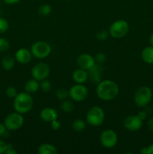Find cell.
Returning a JSON list of instances; mask_svg holds the SVG:
<instances>
[{"mask_svg":"<svg viewBox=\"0 0 153 154\" xmlns=\"http://www.w3.org/2000/svg\"><path fill=\"white\" fill-rule=\"evenodd\" d=\"M119 89L116 82L111 80H104L98 84L96 93L99 99L104 101H110L118 94Z\"/></svg>","mask_w":153,"mask_h":154,"instance_id":"cell-1","label":"cell"},{"mask_svg":"<svg viewBox=\"0 0 153 154\" xmlns=\"http://www.w3.org/2000/svg\"><path fill=\"white\" fill-rule=\"evenodd\" d=\"M14 108L15 111L21 114L29 112L34 105V100L28 93H20L16 95L14 100Z\"/></svg>","mask_w":153,"mask_h":154,"instance_id":"cell-2","label":"cell"},{"mask_svg":"<svg viewBox=\"0 0 153 154\" xmlns=\"http://www.w3.org/2000/svg\"><path fill=\"white\" fill-rule=\"evenodd\" d=\"M152 99V91L147 86H142L138 88L134 96L135 105L139 108H143L148 105Z\"/></svg>","mask_w":153,"mask_h":154,"instance_id":"cell-3","label":"cell"},{"mask_svg":"<svg viewBox=\"0 0 153 154\" xmlns=\"http://www.w3.org/2000/svg\"><path fill=\"white\" fill-rule=\"evenodd\" d=\"M105 114L104 110L99 106H93L87 112L86 123L92 126H100L104 121Z\"/></svg>","mask_w":153,"mask_h":154,"instance_id":"cell-4","label":"cell"},{"mask_svg":"<svg viewBox=\"0 0 153 154\" xmlns=\"http://www.w3.org/2000/svg\"><path fill=\"white\" fill-rule=\"evenodd\" d=\"M52 48L50 45L46 42L39 41L32 45L31 52L33 57L37 59H44L47 57L51 53Z\"/></svg>","mask_w":153,"mask_h":154,"instance_id":"cell-5","label":"cell"},{"mask_svg":"<svg viewBox=\"0 0 153 154\" xmlns=\"http://www.w3.org/2000/svg\"><path fill=\"white\" fill-rule=\"evenodd\" d=\"M129 30L128 23L124 20H118L115 21L110 26L109 34L115 38H120L127 35Z\"/></svg>","mask_w":153,"mask_h":154,"instance_id":"cell-6","label":"cell"},{"mask_svg":"<svg viewBox=\"0 0 153 154\" xmlns=\"http://www.w3.org/2000/svg\"><path fill=\"white\" fill-rule=\"evenodd\" d=\"M24 123L23 117L18 112L10 113L4 119V124L8 130L16 131L20 129Z\"/></svg>","mask_w":153,"mask_h":154,"instance_id":"cell-7","label":"cell"},{"mask_svg":"<svg viewBox=\"0 0 153 154\" xmlns=\"http://www.w3.org/2000/svg\"><path fill=\"white\" fill-rule=\"evenodd\" d=\"M88 95V89L81 84H76L70 87L69 90V96L73 101L76 102H82L87 98Z\"/></svg>","mask_w":153,"mask_h":154,"instance_id":"cell-8","label":"cell"},{"mask_svg":"<svg viewBox=\"0 0 153 154\" xmlns=\"http://www.w3.org/2000/svg\"><path fill=\"white\" fill-rule=\"evenodd\" d=\"M100 141L106 148H112L118 142V136L112 129H105L100 133Z\"/></svg>","mask_w":153,"mask_h":154,"instance_id":"cell-9","label":"cell"},{"mask_svg":"<svg viewBox=\"0 0 153 154\" xmlns=\"http://www.w3.org/2000/svg\"><path fill=\"white\" fill-rule=\"evenodd\" d=\"M50 69L49 66L45 63H39L34 65L32 69V76L34 79L38 81L46 79L50 75Z\"/></svg>","mask_w":153,"mask_h":154,"instance_id":"cell-10","label":"cell"},{"mask_svg":"<svg viewBox=\"0 0 153 154\" xmlns=\"http://www.w3.org/2000/svg\"><path fill=\"white\" fill-rule=\"evenodd\" d=\"M142 121L143 120L140 118L138 115H130L124 119L123 125L130 132H136L142 128Z\"/></svg>","mask_w":153,"mask_h":154,"instance_id":"cell-11","label":"cell"},{"mask_svg":"<svg viewBox=\"0 0 153 154\" xmlns=\"http://www.w3.org/2000/svg\"><path fill=\"white\" fill-rule=\"evenodd\" d=\"M88 79L93 84H98L101 81V76L103 74V67L101 64L95 63L88 71Z\"/></svg>","mask_w":153,"mask_h":154,"instance_id":"cell-12","label":"cell"},{"mask_svg":"<svg viewBox=\"0 0 153 154\" xmlns=\"http://www.w3.org/2000/svg\"><path fill=\"white\" fill-rule=\"evenodd\" d=\"M76 63L80 69L88 71L96 63L92 56L88 54H83L78 57V58L76 59Z\"/></svg>","mask_w":153,"mask_h":154,"instance_id":"cell-13","label":"cell"},{"mask_svg":"<svg viewBox=\"0 0 153 154\" xmlns=\"http://www.w3.org/2000/svg\"><path fill=\"white\" fill-rule=\"evenodd\" d=\"M31 51L26 49V48H20L18 50L15 54V59L18 63L21 64H26L28 63L32 60V57Z\"/></svg>","mask_w":153,"mask_h":154,"instance_id":"cell-14","label":"cell"},{"mask_svg":"<svg viewBox=\"0 0 153 154\" xmlns=\"http://www.w3.org/2000/svg\"><path fill=\"white\" fill-rule=\"evenodd\" d=\"M40 117L42 120L45 122H50L57 120L58 118V113L55 109L52 108H45L40 111Z\"/></svg>","mask_w":153,"mask_h":154,"instance_id":"cell-15","label":"cell"},{"mask_svg":"<svg viewBox=\"0 0 153 154\" xmlns=\"http://www.w3.org/2000/svg\"><path fill=\"white\" fill-rule=\"evenodd\" d=\"M73 80L76 84H83L88 80V72L82 69H78L73 73Z\"/></svg>","mask_w":153,"mask_h":154,"instance_id":"cell-16","label":"cell"},{"mask_svg":"<svg viewBox=\"0 0 153 154\" xmlns=\"http://www.w3.org/2000/svg\"><path fill=\"white\" fill-rule=\"evenodd\" d=\"M142 60L148 64H153V47H146L141 53Z\"/></svg>","mask_w":153,"mask_h":154,"instance_id":"cell-17","label":"cell"},{"mask_svg":"<svg viewBox=\"0 0 153 154\" xmlns=\"http://www.w3.org/2000/svg\"><path fill=\"white\" fill-rule=\"evenodd\" d=\"M39 154H56L58 153L56 147L50 144H42L38 148Z\"/></svg>","mask_w":153,"mask_h":154,"instance_id":"cell-18","label":"cell"},{"mask_svg":"<svg viewBox=\"0 0 153 154\" xmlns=\"http://www.w3.org/2000/svg\"><path fill=\"white\" fill-rule=\"evenodd\" d=\"M25 87L26 92L28 93H34L39 90L40 84H39L38 81L33 78V79L28 80L25 84V87Z\"/></svg>","mask_w":153,"mask_h":154,"instance_id":"cell-19","label":"cell"},{"mask_svg":"<svg viewBox=\"0 0 153 154\" xmlns=\"http://www.w3.org/2000/svg\"><path fill=\"white\" fill-rule=\"evenodd\" d=\"M15 66V60L10 55H6L2 60V66L5 71H10Z\"/></svg>","mask_w":153,"mask_h":154,"instance_id":"cell-20","label":"cell"},{"mask_svg":"<svg viewBox=\"0 0 153 154\" xmlns=\"http://www.w3.org/2000/svg\"><path fill=\"white\" fill-rule=\"evenodd\" d=\"M86 128V123L81 119H76L72 123V129L76 132H83Z\"/></svg>","mask_w":153,"mask_h":154,"instance_id":"cell-21","label":"cell"},{"mask_svg":"<svg viewBox=\"0 0 153 154\" xmlns=\"http://www.w3.org/2000/svg\"><path fill=\"white\" fill-rule=\"evenodd\" d=\"M60 107H61L62 111H64V113H70L74 110V105L72 101L68 100V99H64L62 101Z\"/></svg>","mask_w":153,"mask_h":154,"instance_id":"cell-22","label":"cell"},{"mask_svg":"<svg viewBox=\"0 0 153 154\" xmlns=\"http://www.w3.org/2000/svg\"><path fill=\"white\" fill-rule=\"evenodd\" d=\"M51 11L52 8L48 4H43L38 8V14L43 17L48 16L51 13Z\"/></svg>","mask_w":153,"mask_h":154,"instance_id":"cell-23","label":"cell"},{"mask_svg":"<svg viewBox=\"0 0 153 154\" xmlns=\"http://www.w3.org/2000/svg\"><path fill=\"white\" fill-rule=\"evenodd\" d=\"M56 98L58 100L63 101L64 99H68V97L69 96V91H68L67 90L64 88L58 89L56 92Z\"/></svg>","mask_w":153,"mask_h":154,"instance_id":"cell-24","label":"cell"},{"mask_svg":"<svg viewBox=\"0 0 153 154\" xmlns=\"http://www.w3.org/2000/svg\"><path fill=\"white\" fill-rule=\"evenodd\" d=\"M40 88L42 91L45 92V93H48V92H50L51 90L52 85H51V83L49 81H47L46 79H44L40 81Z\"/></svg>","mask_w":153,"mask_h":154,"instance_id":"cell-25","label":"cell"},{"mask_svg":"<svg viewBox=\"0 0 153 154\" xmlns=\"http://www.w3.org/2000/svg\"><path fill=\"white\" fill-rule=\"evenodd\" d=\"M10 48V44L7 39L4 38H0V52H6Z\"/></svg>","mask_w":153,"mask_h":154,"instance_id":"cell-26","label":"cell"},{"mask_svg":"<svg viewBox=\"0 0 153 154\" xmlns=\"http://www.w3.org/2000/svg\"><path fill=\"white\" fill-rule=\"evenodd\" d=\"M6 96L10 98V99H14L16 96L17 93V90H16V88L14 87H8L5 90Z\"/></svg>","mask_w":153,"mask_h":154,"instance_id":"cell-27","label":"cell"},{"mask_svg":"<svg viewBox=\"0 0 153 154\" xmlns=\"http://www.w3.org/2000/svg\"><path fill=\"white\" fill-rule=\"evenodd\" d=\"M8 22L5 19L0 17V34L5 32L8 29Z\"/></svg>","mask_w":153,"mask_h":154,"instance_id":"cell-28","label":"cell"},{"mask_svg":"<svg viewBox=\"0 0 153 154\" xmlns=\"http://www.w3.org/2000/svg\"><path fill=\"white\" fill-rule=\"evenodd\" d=\"M94 58V60H95V63H98V64H103L106 60V55L103 54V53H98V54H96V56Z\"/></svg>","mask_w":153,"mask_h":154,"instance_id":"cell-29","label":"cell"},{"mask_svg":"<svg viewBox=\"0 0 153 154\" xmlns=\"http://www.w3.org/2000/svg\"><path fill=\"white\" fill-rule=\"evenodd\" d=\"M108 32L106 30H100V31L98 32L96 34V38L98 39L99 41H104L108 37Z\"/></svg>","mask_w":153,"mask_h":154,"instance_id":"cell-30","label":"cell"},{"mask_svg":"<svg viewBox=\"0 0 153 154\" xmlns=\"http://www.w3.org/2000/svg\"><path fill=\"white\" fill-rule=\"evenodd\" d=\"M50 127L52 128L53 130H58L60 127H61V123L59 121L57 120H53V121L50 122Z\"/></svg>","mask_w":153,"mask_h":154,"instance_id":"cell-31","label":"cell"},{"mask_svg":"<svg viewBox=\"0 0 153 154\" xmlns=\"http://www.w3.org/2000/svg\"><path fill=\"white\" fill-rule=\"evenodd\" d=\"M6 154H16V151L14 149V147L12 144H7V148H6Z\"/></svg>","mask_w":153,"mask_h":154,"instance_id":"cell-32","label":"cell"},{"mask_svg":"<svg viewBox=\"0 0 153 154\" xmlns=\"http://www.w3.org/2000/svg\"><path fill=\"white\" fill-rule=\"evenodd\" d=\"M7 128L5 127L4 124L0 123V137H4L7 133Z\"/></svg>","mask_w":153,"mask_h":154,"instance_id":"cell-33","label":"cell"},{"mask_svg":"<svg viewBox=\"0 0 153 154\" xmlns=\"http://www.w3.org/2000/svg\"><path fill=\"white\" fill-rule=\"evenodd\" d=\"M6 148H7V144L2 140L0 139V154L5 153Z\"/></svg>","mask_w":153,"mask_h":154,"instance_id":"cell-34","label":"cell"},{"mask_svg":"<svg viewBox=\"0 0 153 154\" xmlns=\"http://www.w3.org/2000/svg\"><path fill=\"white\" fill-rule=\"evenodd\" d=\"M137 115H138V117H139L140 119H142V120H144L147 117L146 112V111H140V112L137 114Z\"/></svg>","mask_w":153,"mask_h":154,"instance_id":"cell-35","label":"cell"},{"mask_svg":"<svg viewBox=\"0 0 153 154\" xmlns=\"http://www.w3.org/2000/svg\"><path fill=\"white\" fill-rule=\"evenodd\" d=\"M147 125H148V128L149 129V130L153 132V117H152V118L148 120Z\"/></svg>","mask_w":153,"mask_h":154,"instance_id":"cell-36","label":"cell"},{"mask_svg":"<svg viewBox=\"0 0 153 154\" xmlns=\"http://www.w3.org/2000/svg\"><path fill=\"white\" fill-rule=\"evenodd\" d=\"M2 1H3L8 5H14L15 3H17L20 0H2Z\"/></svg>","mask_w":153,"mask_h":154,"instance_id":"cell-37","label":"cell"},{"mask_svg":"<svg viewBox=\"0 0 153 154\" xmlns=\"http://www.w3.org/2000/svg\"><path fill=\"white\" fill-rule=\"evenodd\" d=\"M147 154H153V144L147 147Z\"/></svg>","mask_w":153,"mask_h":154,"instance_id":"cell-38","label":"cell"},{"mask_svg":"<svg viewBox=\"0 0 153 154\" xmlns=\"http://www.w3.org/2000/svg\"><path fill=\"white\" fill-rule=\"evenodd\" d=\"M149 43L151 46L153 47V33H152L149 37Z\"/></svg>","mask_w":153,"mask_h":154,"instance_id":"cell-39","label":"cell"},{"mask_svg":"<svg viewBox=\"0 0 153 154\" xmlns=\"http://www.w3.org/2000/svg\"><path fill=\"white\" fill-rule=\"evenodd\" d=\"M140 153L142 154H147V147H143L140 150Z\"/></svg>","mask_w":153,"mask_h":154,"instance_id":"cell-40","label":"cell"},{"mask_svg":"<svg viewBox=\"0 0 153 154\" xmlns=\"http://www.w3.org/2000/svg\"><path fill=\"white\" fill-rule=\"evenodd\" d=\"M0 7H1V0H0Z\"/></svg>","mask_w":153,"mask_h":154,"instance_id":"cell-41","label":"cell"},{"mask_svg":"<svg viewBox=\"0 0 153 154\" xmlns=\"http://www.w3.org/2000/svg\"><path fill=\"white\" fill-rule=\"evenodd\" d=\"M0 14H1V11H0Z\"/></svg>","mask_w":153,"mask_h":154,"instance_id":"cell-42","label":"cell"}]
</instances>
